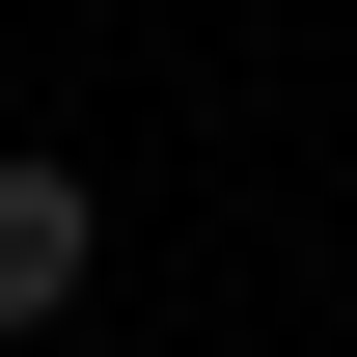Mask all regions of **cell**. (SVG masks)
Segmentation results:
<instances>
[{
  "label": "cell",
  "mask_w": 357,
  "mask_h": 357,
  "mask_svg": "<svg viewBox=\"0 0 357 357\" xmlns=\"http://www.w3.org/2000/svg\"><path fill=\"white\" fill-rule=\"evenodd\" d=\"M83 275H110V192L55 165V137H0V330H55Z\"/></svg>",
  "instance_id": "1"
}]
</instances>
